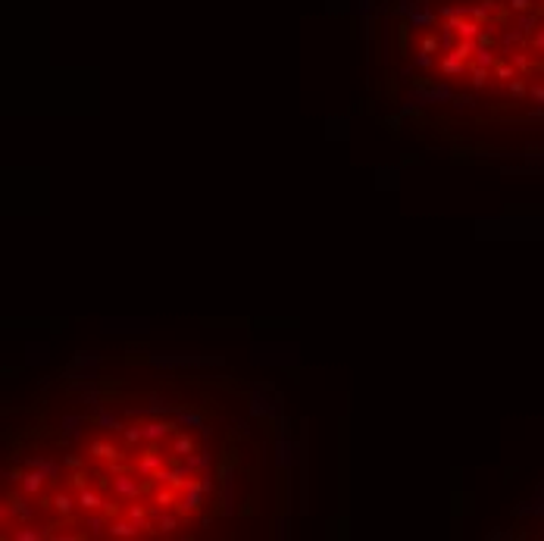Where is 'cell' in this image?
<instances>
[{"label": "cell", "instance_id": "5b68a950", "mask_svg": "<svg viewBox=\"0 0 544 541\" xmlns=\"http://www.w3.org/2000/svg\"><path fill=\"white\" fill-rule=\"evenodd\" d=\"M91 454L97 457V460H122V451L116 448V444H110V441H94L91 444Z\"/></svg>", "mask_w": 544, "mask_h": 541}, {"label": "cell", "instance_id": "277c9868", "mask_svg": "<svg viewBox=\"0 0 544 541\" xmlns=\"http://www.w3.org/2000/svg\"><path fill=\"white\" fill-rule=\"evenodd\" d=\"M6 513H13L16 520L25 523V520H31V513H34V510H31V504H25L19 495H9V498H6Z\"/></svg>", "mask_w": 544, "mask_h": 541}, {"label": "cell", "instance_id": "2e32d148", "mask_svg": "<svg viewBox=\"0 0 544 541\" xmlns=\"http://www.w3.org/2000/svg\"><path fill=\"white\" fill-rule=\"evenodd\" d=\"M179 426H197V429H204V419H200V413H179Z\"/></svg>", "mask_w": 544, "mask_h": 541}, {"label": "cell", "instance_id": "6da1fadb", "mask_svg": "<svg viewBox=\"0 0 544 541\" xmlns=\"http://www.w3.org/2000/svg\"><path fill=\"white\" fill-rule=\"evenodd\" d=\"M113 495L119 498V501H135V498L141 495V485H138L132 476H122V473H119V476L113 479Z\"/></svg>", "mask_w": 544, "mask_h": 541}, {"label": "cell", "instance_id": "7402d4cb", "mask_svg": "<svg viewBox=\"0 0 544 541\" xmlns=\"http://www.w3.org/2000/svg\"><path fill=\"white\" fill-rule=\"evenodd\" d=\"M69 482H72L75 488H85V485H88V476H85V473H72V479H69Z\"/></svg>", "mask_w": 544, "mask_h": 541}, {"label": "cell", "instance_id": "3957f363", "mask_svg": "<svg viewBox=\"0 0 544 541\" xmlns=\"http://www.w3.org/2000/svg\"><path fill=\"white\" fill-rule=\"evenodd\" d=\"M50 479L44 473V469H34V466H28V473H25V479H22V491L25 495H38V491L44 488V482Z\"/></svg>", "mask_w": 544, "mask_h": 541}, {"label": "cell", "instance_id": "603a6c76", "mask_svg": "<svg viewBox=\"0 0 544 541\" xmlns=\"http://www.w3.org/2000/svg\"><path fill=\"white\" fill-rule=\"evenodd\" d=\"M66 466H72V469H78V466H81V460H78V457H66Z\"/></svg>", "mask_w": 544, "mask_h": 541}, {"label": "cell", "instance_id": "e0dca14e", "mask_svg": "<svg viewBox=\"0 0 544 541\" xmlns=\"http://www.w3.org/2000/svg\"><path fill=\"white\" fill-rule=\"evenodd\" d=\"M128 520H135V523H138L141 529H150V523L144 520V510H141L138 504H132V507H128Z\"/></svg>", "mask_w": 544, "mask_h": 541}, {"label": "cell", "instance_id": "30bf717a", "mask_svg": "<svg viewBox=\"0 0 544 541\" xmlns=\"http://www.w3.org/2000/svg\"><path fill=\"white\" fill-rule=\"evenodd\" d=\"M150 516L157 520V532H163V535H169L175 526H179V520H175L172 513H163V510H150Z\"/></svg>", "mask_w": 544, "mask_h": 541}, {"label": "cell", "instance_id": "8992f818", "mask_svg": "<svg viewBox=\"0 0 544 541\" xmlns=\"http://www.w3.org/2000/svg\"><path fill=\"white\" fill-rule=\"evenodd\" d=\"M138 529H141V526H138L135 520H113V523H110V535H113V538H135Z\"/></svg>", "mask_w": 544, "mask_h": 541}, {"label": "cell", "instance_id": "ac0fdd59", "mask_svg": "<svg viewBox=\"0 0 544 541\" xmlns=\"http://www.w3.org/2000/svg\"><path fill=\"white\" fill-rule=\"evenodd\" d=\"M438 47H441V41L435 38V34H425V38H422V50H419V53H435Z\"/></svg>", "mask_w": 544, "mask_h": 541}, {"label": "cell", "instance_id": "4fadbf2b", "mask_svg": "<svg viewBox=\"0 0 544 541\" xmlns=\"http://www.w3.org/2000/svg\"><path fill=\"white\" fill-rule=\"evenodd\" d=\"M122 435H125L128 448H138V444L144 441V426H125V429H122Z\"/></svg>", "mask_w": 544, "mask_h": 541}, {"label": "cell", "instance_id": "d6986e66", "mask_svg": "<svg viewBox=\"0 0 544 541\" xmlns=\"http://www.w3.org/2000/svg\"><path fill=\"white\" fill-rule=\"evenodd\" d=\"M172 501H175V491H172V485H169L166 491H163V488L157 491V504H160V507H169Z\"/></svg>", "mask_w": 544, "mask_h": 541}, {"label": "cell", "instance_id": "9c48e42d", "mask_svg": "<svg viewBox=\"0 0 544 541\" xmlns=\"http://www.w3.org/2000/svg\"><path fill=\"white\" fill-rule=\"evenodd\" d=\"M197 451V441L191 438V435H179V438L172 441V454L175 457H191Z\"/></svg>", "mask_w": 544, "mask_h": 541}, {"label": "cell", "instance_id": "5bb4252c", "mask_svg": "<svg viewBox=\"0 0 544 541\" xmlns=\"http://www.w3.org/2000/svg\"><path fill=\"white\" fill-rule=\"evenodd\" d=\"M28 466H34V469H44V473L50 476V479H56V473H60V466H56L53 460H44V457H31V460H28Z\"/></svg>", "mask_w": 544, "mask_h": 541}, {"label": "cell", "instance_id": "ffe728a7", "mask_svg": "<svg viewBox=\"0 0 544 541\" xmlns=\"http://www.w3.org/2000/svg\"><path fill=\"white\" fill-rule=\"evenodd\" d=\"M103 520H106V513H103V516H91V520H88L91 535H100V532H103Z\"/></svg>", "mask_w": 544, "mask_h": 541}, {"label": "cell", "instance_id": "7a4b0ae2", "mask_svg": "<svg viewBox=\"0 0 544 541\" xmlns=\"http://www.w3.org/2000/svg\"><path fill=\"white\" fill-rule=\"evenodd\" d=\"M160 466H163V454H160V448H157V441H150V451L138 460V473H141V476H153Z\"/></svg>", "mask_w": 544, "mask_h": 541}, {"label": "cell", "instance_id": "8fae6325", "mask_svg": "<svg viewBox=\"0 0 544 541\" xmlns=\"http://www.w3.org/2000/svg\"><path fill=\"white\" fill-rule=\"evenodd\" d=\"M44 535H50V532H44V529H38V526H19V529H13L16 541H38Z\"/></svg>", "mask_w": 544, "mask_h": 541}, {"label": "cell", "instance_id": "52a82bcc", "mask_svg": "<svg viewBox=\"0 0 544 541\" xmlns=\"http://www.w3.org/2000/svg\"><path fill=\"white\" fill-rule=\"evenodd\" d=\"M175 429V422H147L144 426V441H160Z\"/></svg>", "mask_w": 544, "mask_h": 541}, {"label": "cell", "instance_id": "7c38bea8", "mask_svg": "<svg viewBox=\"0 0 544 541\" xmlns=\"http://www.w3.org/2000/svg\"><path fill=\"white\" fill-rule=\"evenodd\" d=\"M441 72H444V75H463V72H466V63L447 53L444 60H441Z\"/></svg>", "mask_w": 544, "mask_h": 541}, {"label": "cell", "instance_id": "44dd1931", "mask_svg": "<svg viewBox=\"0 0 544 541\" xmlns=\"http://www.w3.org/2000/svg\"><path fill=\"white\" fill-rule=\"evenodd\" d=\"M6 482H13V485H22V479H25V473L22 469H9V473H3Z\"/></svg>", "mask_w": 544, "mask_h": 541}, {"label": "cell", "instance_id": "9a60e30c", "mask_svg": "<svg viewBox=\"0 0 544 541\" xmlns=\"http://www.w3.org/2000/svg\"><path fill=\"white\" fill-rule=\"evenodd\" d=\"M75 504H78V501H72L69 495H56V498H53V510H56V513H63V516H69Z\"/></svg>", "mask_w": 544, "mask_h": 541}, {"label": "cell", "instance_id": "ba28073f", "mask_svg": "<svg viewBox=\"0 0 544 541\" xmlns=\"http://www.w3.org/2000/svg\"><path fill=\"white\" fill-rule=\"evenodd\" d=\"M103 498L97 495V491H88V488H81V495H78V507L81 510H88V513H94V510H103Z\"/></svg>", "mask_w": 544, "mask_h": 541}]
</instances>
